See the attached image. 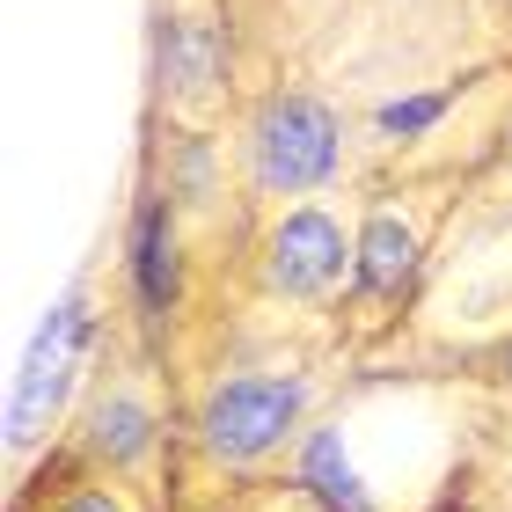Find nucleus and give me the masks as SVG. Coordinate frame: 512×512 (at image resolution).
Returning <instances> with one entry per match:
<instances>
[{
  "label": "nucleus",
  "instance_id": "f257e3e1",
  "mask_svg": "<svg viewBox=\"0 0 512 512\" xmlns=\"http://www.w3.org/2000/svg\"><path fill=\"white\" fill-rule=\"evenodd\" d=\"M249 154H256V183H264V191H308L337 161V118L315 96H278V103H264V118H256Z\"/></svg>",
  "mask_w": 512,
  "mask_h": 512
},
{
  "label": "nucleus",
  "instance_id": "f03ea898",
  "mask_svg": "<svg viewBox=\"0 0 512 512\" xmlns=\"http://www.w3.org/2000/svg\"><path fill=\"white\" fill-rule=\"evenodd\" d=\"M300 417V381H227L213 403H205V447H213L220 461H256L271 454L278 439H286V425Z\"/></svg>",
  "mask_w": 512,
  "mask_h": 512
},
{
  "label": "nucleus",
  "instance_id": "7ed1b4c3",
  "mask_svg": "<svg viewBox=\"0 0 512 512\" xmlns=\"http://www.w3.org/2000/svg\"><path fill=\"white\" fill-rule=\"evenodd\" d=\"M81 344H88V308H81V300H59L52 322H44L37 344H30V366H22V381H15V410H8L15 447H22V439H37V425L59 410L66 381H74Z\"/></svg>",
  "mask_w": 512,
  "mask_h": 512
},
{
  "label": "nucleus",
  "instance_id": "20e7f679",
  "mask_svg": "<svg viewBox=\"0 0 512 512\" xmlns=\"http://www.w3.org/2000/svg\"><path fill=\"white\" fill-rule=\"evenodd\" d=\"M344 271V235L330 213H293L271 235V286L278 293H322Z\"/></svg>",
  "mask_w": 512,
  "mask_h": 512
},
{
  "label": "nucleus",
  "instance_id": "39448f33",
  "mask_svg": "<svg viewBox=\"0 0 512 512\" xmlns=\"http://www.w3.org/2000/svg\"><path fill=\"white\" fill-rule=\"evenodd\" d=\"M410 256H417V242H410V227L403 220H374V227H366V242H359V271H366V286H403V278H410Z\"/></svg>",
  "mask_w": 512,
  "mask_h": 512
},
{
  "label": "nucleus",
  "instance_id": "423d86ee",
  "mask_svg": "<svg viewBox=\"0 0 512 512\" xmlns=\"http://www.w3.org/2000/svg\"><path fill=\"white\" fill-rule=\"evenodd\" d=\"M139 293H147V308H169V293H176V256H169V220H161V205L139 213Z\"/></svg>",
  "mask_w": 512,
  "mask_h": 512
},
{
  "label": "nucleus",
  "instance_id": "0eeeda50",
  "mask_svg": "<svg viewBox=\"0 0 512 512\" xmlns=\"http://www.w3.org/2000/svg\"><path fill=\"white\" fill-rule=\"evenodd\" d=\"M308 491H315L322 505H330V512H366V498H359V476L344 469V447H337L330 432H322L315 447H308Z\"/></svg>",
  "mask_w": 512,
  "mask_h": 512
},
{
  "label": "nucleus",
  "instance_id": "6e6552de",
  "mask_svg": "<svg viewBox=\"0 0 512 512\" xmlns=\"http://www.w3.org/2000/svg\"><path fill=\"white\" fill-rule=\"evenodd\" d=\"M147 432H154L147 410L125 403V395L96 410V454H110V461H139V454H147Z\"/></svg>",
  "mask_w": 512,
  "mask_h": 512
},
{
  "label": "nucleus",
  "instance_id": "1a4fd4ad",
  "mask_svg": "<svg viewBox=\"0 0 512 512\" xmlns=\"http://www.w3.org/2000/svg\"><path fill=\"white\" fill-rule=\"evenodd\" d=\"M205 74H213L205 37H198V30H176V44H169V81H176V88H205Z\"/></svg>",
  "mask_w": 512,
  "mask_h": 512
},
{
  "label": "nucleus",
  "instance_id": "9d476101",
  "mask_svg": "<svg viewBox=\"0 0 512 512\" xmlns=\"http://www.w3.org/2000/svg\"><path fill=\"white\" fill-rule=\"evenodd\" d=\"M432 118H439V96H417V103H388L381 110L388 132H417V125H432Z\"/></svg>",
  "mask_w": 512,
  "mask_h": 512
},
{
  "label": "nucleus",
  "instance_id": "9b49d317",
  "mask_svg": "<svg viewBox=\"0 0 512 512\" xmlns=\"http://www.w3.org/2000/svg\"><path fill=\"white\" fill-rule=\"evenodd\" d=\"M59 512H118V498H110V491H81V498H66Z\"/></svg>",
  "mask_w": 512,
  "mask_h": 512
}]
</instances>
